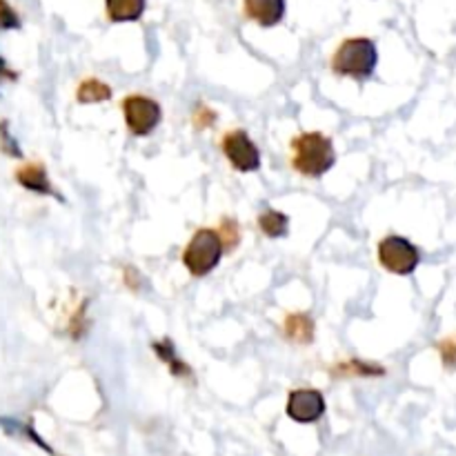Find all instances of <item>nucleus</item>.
I'll return each mask as SVG.
<instances>
[{
    "label": "nucleus",
    "mask_w": 456,
    "mask_h": 456,
    "mask_svg": "<svg viewBox=\"0 0 456 456\" xmlns=\"http://www.w3.org/2000/svg\"><path fill=\"white\" fill-rule=\"evenodd\" d=\"M337 165L332 138L321 132H303L292 141V167L305 178H321Z\"/></svg>",
    "instance_id": "obj_1"
},
{
    "label": "nucleus",
    "mask_w": 456,
    "mask_h": 456,
    "mask_svg": "<svg viewBox=\"0 0 456 456\" xmlns=\"http://www.w3.org/2000/svg\"><path fill=\"white\" fill-rule=\"evenodd\" d=\"M377 62L379 52L372 38H347L338 45L330 67L337 76H346V78L365 83L368 78H372Z\"/></svg>",
    "instance_id": "obj_2"
},
{
    "label": "nucleus",
    "mask_w": 456,
    "mask_h": 456,
    "mask_svg": "<svg viewBox=\"0 0 456 456\" xmlns=\"http://www.w3.org/2000/svg\"><path fill=\"white\" fill-rule=\"evenodd\" d=\"M223 254H225V245H223L221 234L212 227H200V230L194 232L190 243L185 245L183 265L191 276L205 279V276L216 270Z\"/></svg>",
    "instance_id": "obj_3"
},
{
    "label": "nucleus",
    "mask_w": 456,
    "mask_h": 456,
    "mask_svg": "<svg viewBox=\"0 0 456 456\" xmlns=\"http://www.w3.org/2000/svg\"><path fill=\"white\" fill-rule=\"evenodd\" d=\"M379 263L392 274L408 276L421 265V249L405 236H386L379 243Z\"/></svg>",
    "instance_id": "obj_4"
},
{
    "label": "nucleus",
    "mask_w": 456,
    "mask_h": 456,
    "mask_svg": "<svg viewBox=\"0 0 456 456\" xmlns=\"http://www.w3.org/2000/svg\"><path fill=\"white\" fill-rule=\"evenodd\" d=\"M120 110H123L129 134L138 138L150 136L163 118V110H160L159 102L150 96H141V94H132V96L125 98Z\"/></svg>",
    "instance_id": "obj_5"
},
{
    "label": "nucleus",
    "mask_w": 456,
    "mask_h": 456,
    "mask_svg": "<svg viewBox=\"0 0 456 456\" xmlns=\"http://www.w3.org/2000/svg\"><path fill=\"white\" fill-rule=\"evenodd\" d=\"M221 150L236 172L249 174L261 169V151L245 129L227 132L221 141Z\"/></svg>",
    "instance_id": "obj_6"
},
{
    "label": "nucleus",
    "mask_w": 456,
    "mask_h": 456,
    "mask_svg": "<svg viewBox=\"0 0 456 456\" xmlns=\"http://www.w3.org/2000/svg\"><path fill=\"white\" fill-rule=\"evenodd\" d=\"M325 408L328 405H325L323 392L314 390V387H298V390L289 392L285 412L292 421L301 423V426H312L323 419Z\"/></svg>",
    "instance_id": "obj_7"
},
{
    "label": "nucleus",
    "mask_w": 456,
    "mask_h": 456,
    "mask_svg": "<svg viewBox=\"0 0 456 456\" xmlns=\"http://www.w3.org/2000/svg\"><path fill=\"white\" fill-rule=\"evenodd\" d=\"M243 12L261 27H276L285 18V0H243Z\"/></svg>",
    "instance_id": "obj_8"
},
{
    "label": "nucleus",
    "mask_w": 456,
    "mask_h": 456,
    "mask_svg": "<svg viewBox=\"0 0 456 456\" xmlns=\"http://www.w3.org/2000/svg\"><path fill=\"white\" fill-rule=\"evenodd\" d=\"M151 350H154V354L159 356L160 361H163L165 365L169 368V374L176 379H185V381H191L194 379V374H191V368L185 363V361L181 359V356L176 354V347H174L172 338H160V341H156L154 346H151Z\"/></svg>",
    "instance_id": "obj_9"
},
{
    "label": "nucleus",
    "mask_w": 456,
    "mask_h": 456,
    "mask_svg": "<svg viewBox=\"0 0 456 456\" xmlns=\"http://www.w3.org/2000/svg\"><path fill=\"white\" fill-rule=\"evenodd\" d=\"M18 183H20L25 190L34 191V194H43V196H56L58 200H62V196L53 190V185L49 183L47 172H45L43 165H27L18 172Z\"/></svg>",
    "instance_id": "obj_10"
},
{
    "label": "nucleus",
    "mask_w": 456,
    "mask_h": 456,
    "mask_svg": "<svg viewBox=\"0 0 456 456\" xmlns=\"http://www.w3.org/2000/svg\"><path fill=\"white\" fill-rule=\"evenodd\" d=\"M285 337L297 346H310L314 341L316 325L310 314H288L283 323Z\"/></svg>",
    "instance_id": "obj_11"
},
{
    "label": "nucleus",
    "mask_w": 456,
    "mask_h": 456,
    "mask_svg": "<svg viewBox=\"0 0 456 456\" xmlns=\"http://www.w3.org/2000/svg\"><path fill=\"white\" fill-rule=\"evenodd\" d=\"M258 230H261V234H265L267 239H283L289 232L288 214L279 212V209L265 208L258 214Z\"/></svg>",
    "instance_id": "obj_12"
},
{
    "label": "nucleus",
    "mask_w": 456,
    "mask_h": 456,
    "mask_svg": "<svg viewBox=\"0 0 456 456\" xmlns=\"http://www.w3.org/2000/svg\"><path fill=\"white\" fill-rule=\"evenodd\" d=\"M111 22H134L145 12V0H105Z\"/></svg>",
    "instance_id": "obj_13"
},
{
    "label": "nucleus",
    "mask_w": 456,
    "mask_h": 456,
    "mask_svg": "<svg viewBox=\"0 0 456 456\" xmlns=\"http://www.w3.org/2000/svg\"><path fill=\"white\" fill-rule=\"evenodd\" d=\"M111 98V87L98 78H85L80 80L78 89H76V101L83 105H98Z\"/></svg>",
    "instance_id": "obj_14"
},
{
    "label": "nucleus",
    "mask_w": 456,
    "mask_h": 456,
    "mask_svg": "<svg viewBox=\"0 0 456 456\" xmlns=\"http://www.w3.org/2000/svg\"><path fill=\"white\" fill-rule=\"evenodd\" d=\"M386 370L377 363H365V361H346V363L334 368V377H383Z\"/></svg>",
    "instance_id": "obj_15"
},
{
    "label": "nucleus",
    "mask_w": 456,
    "mask_h": 456,
    "mask_svg": "<svg viewBox=\"0 0 456 456\" xmlns=\"http://www.w3.org/2000/svg\"><path fill=\"white\" fill-rule=\"evenodd\" d=\"M221 239H223V245H225V252H234L236 248H239L240 243V227L239 223L234 221V218H223L221 223Z\"/></svg>",
    "instance_id": "obj_16"
},
{
    "label": "nucleus",
    "mask_w": 456,
    "mask_h": 456,
    "mask_svg": "<svg viewBox=\"0 0 456 456\" xmlns=\"http://www.w3.org/2000/svg\"><path fill=\"white\" fill-rule=\"evenodd\" d=\"M436 350H439L444 368L456 370V337H448V338H444V341H439Z\"/></svg>",
    "instance_id": "obj_17"
},
{
    "label": "nucleus",
    "mask_w": 456,
    "mask_h": 456,
    "mask_svg": "<svg viewBox=\"0 0 456 456\" xmlns=\"http://www.w3.org/2000/svg\"><path fill=\"white\" fill-rule=\"evenodd\" d=\"M191 123H194L196 129H208L216 123V111L209 110L205 102H199L194 110V116H191Z\"/></svg>",
    "instance_id": "obj_18"
},
{
    "label": "nucleus",
    "mask_w": 456,
    "mask_h": 456,
    "mask_svg": "<svg viewBox=\"0 0 456 456\" xmlns=\"http://www.w3.org/2000/svg\"><path fill=\"white\" fill-rule=\"evenodd\" d=\"M18 27H20V18H18V13L13 12L4 0H0V31L18 29Z\"/></svg>",
    "instance_id": "obj_19"
},
{
    "label": "nucleus",
    "mask_w": 456,
    "mask_h": 456,
    "mask_svg": "<svg viewBox=\"0 0 456 456\" xmlns=\"http://www.w3.org/2000/svg\"><path fill=\"white\" fill-rule=\"evenodd\" d=\"M0 136H3V150L7 151L9 156H13V159H22V150L20 147H18V142H16V138L12 136V134H9V125L4 123H0Z\"/></svg>",
    "instance_id": "obj_20"
},
{
    "label": "nucleus",
    "mask_w": 456,
    "mask_h": 456,
    "mask_svg": "<svg viewBox=\"0 0 456 456\" xmlns=\"http://www.w3.org/2000/svg\"><path fill=\"white\" fill-rule=\"evenodd\" d=\"M0 74H3V76H7V78H16V74H13V71L9 69V67H7V62L3 61V56H0Z\"/></svg>",
    "instance_id": "obj_21"
}]
</instances>
